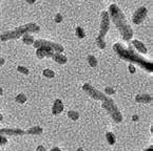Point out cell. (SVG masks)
<instances>
[{"label": "cell", "mask_w": 153, "mask_h": 151, "mask_svg": "<svg viewBox=\"0 0 153 151\" xmlns=\"http://www.w3.org/2000/svg\"><path fill=\"white\" fill-rule=\"evenodd\" d=\"M50 151H61V150L58 148V147H54V148H52Z\"/></svg>", "instance_id": "31"}, {"label": "cell", "mask_w": 153, "mask_h": 151, "mask_svg": "<svg viewBox=\"0 0 153 151\" xmlns=\"http://www.w3.org/2000/svg\"><path fill=\"white\" fill-rule=\"evenodd\" d=\"M68 117H69L71 120L76 121L79 119V113L75 110H70V111H68Z\"/></svg>", "instance_id": "19"}, {"label": "cell", "mask_w": 153, "mask_h": 151, "mask_svg": "<svg viewBox=\"0 0 153 151\" xmlns=\"http://www.w3.org/2000/svg\"><path fill=\"white\" fill-rule=\"evenodd\" d=\"M7 143V139L4 136H0V146L5 145Z\"/></svg>", "instance_id": "24"}, {"label": "cell", "mask_w": 153, "mask_h": 151, "mask_svg": "<svg viewBox=\"0 0 153 151\" xmlns=\"http://www.w3.org/2000/svg\"><path fill=\"white\" fill-rule=\"evenodd\" d=\"M27 99L25 93H19L18 96H16V98H15V101L17 103H19V104H23V103L27 102Z\"/></svg>", "instance_id": "18"}, {"label": "cell", "mask_w": 153, "mask_h": 151, "mask_svg": "<svg viewBox=\"0 0 153 151\" xmlns=\"http://www.w3.org/2000/svg\"><path fill=\"white\" fill-rule=\"evenodd\" d=\"M3 93V89L1 88V87H0V96H1V95H2Z\"/></svg>", "instance_id": "33"}, {"label": "cell", "mask_w": 153, "mask_h": 151, "mask_svg": "<svg viewBox=\"0 0 153 151\" xmlns=\"http://www.w3.org/2000/svg\"><path fill=\"white\" fill-rule=\"evenodd\" d=\"M2 120H3V116H2V114H0V122H1Z\"/></svg>", "instance_id": "34"}, {"label": "cell", "mask_w": 153, "mask_h": 151, "mask_svg": "<svg viewBox=\"0 0 153 151\" xmlns=\"http://www.w3.org/2000/svg\"><path fill=\"white\" fill-rule=\"evenodd\" d=\"M135 101L137 103H145V104H148V103L152 102V96L148 95V93H140L135 97Z\"/></svg>", "instance_id": "11"}, {"label": "cell", "mask_w": 153, "mask_h": 151, "mask_svg": "<svg viewBox=\"0 0 153 151\" xmlns=\"http://www.w3.org/2000/svg\"><path fill=\"white\" fill-rule=\"evenodd\" d=\"M132 45L135 47V49H136L138 53L144 54V55H146V54L148 53V49H147L146 45H145L143 42H140V40H133L132 41Z\"/></svg>", "instance_id": "12"}, {"label": "cell", "mask_w": 153, "mask_h": 151, "mask_svg": "<svg viewBox=\"0 0 153 151\" xmlns=\"http://www.w3.org/2000/svg\"><path fill=\"white\" fill-rule=\"evenodd\" d=\"M77 151H83V150H82V148H78L77 149Z\"/></svg>", "instance_id": "35"}, {"label": "cell", "mask_w": 153, "mask_h": 151, "mask_svg": "<svg viewBox=\"0 0 153 151\" xmlns=\"http://www.w3.org/2000/svg\"><path fill=\"white\" fill-rule=\"evenodd\" d=\"M101 22L100 27H99V33L96 38V44L100 49L106 48V41H105V37H106L107 33L109 32L110 29V17H109L108 12L104 11L101 12Z\"/></svg>", "instance_id": "5"}, {"label": "cell", "mask_w": 153, "mask_h": 151, "mask_svg": "<svg viewBox=\"0 0 153 151\" xmlns=\"http://www.w3.org/2000/svg\"><path fill=\"white\" fill-rule=\"evenodd\" d=\"M88 62H89V65H90L91 67H96L97 64H98V61H97V59L95 58L93 55L88 56Z\"/></svg>", "instance_id": "17"}, {"label": "cell", "mask_w": 153, "mask_h": 151, "mask_svg": "<svg viewBox=\"0 0 153 151\" xmlns=\"http://www.w3.org/2000/svg\"><path fill=\"white\" fill-rule=\"evenodd\" d=\"M4 63H5V60L2 58V57H1V56H0V66H2V65H4Z\"/></svg>", "instance_id": "28"}, {"label": "cell", "mask_w": 153, "mask_h": 151, "mask_svg": "<svg viewBox=\"0 0 153 151\" xmlns=\"http://www.w3.org/2000/svg\"><path fill=\"white\" fill-rule=\"evenodd\" d=\"M82 90L88 95L89 97L93 99V100H97V101H104L105 99L107 98L106 95L104 92H101V91L97 90L95 87H93L91 84L89 83H85L82 85Z\"/></svg>", "instance_id": "7"}, {"label": "cell", "mask_w": 153, "mask_h": 151, "mask_svg": "<svg viewBox=\"0 0 153 151\" xmlns=\"http://www.w3.org/2000/svg\"><path fill=\"white\" fill-rule=\"evenodd\" d=\"M113 51L118 56V58L122 59V60L128 61V62L132 63V64L138 65V66L142 67L145 70H147L148 73H152L153 71L152 62L145 60L142 56H140L137 53H135V51L132 47H127L126 48L120 43H115L113 45Z\"/></svg>", "instance_id": "1"}, {"label": "cell", "mask_w": 153, "mask_h": 151, "mask_svg": "<svg viewBox=\"0 0 153 151\" xmlns=\"http://www.w3.org/2000/svg\"><path fill=\"white\" fill-rule=\"evenodd\" d=\"M104 92L106 93V95H108V96H113V95H115V90L112 87H109V86H107L106 88H105Z\"/></svg>", "instance_id": "23"}, {"label": "cell", "mask_w": 153, "mask_h": 151, "mask_svg": "<svg viewBox=\"0 0 153 151\" xmlns=\"http://www.w3.org/2000/svg\"><path fill=\"white\" fill-rule=\"evenodd\" d=\"M63 111V103L61 100L57 99L54 101V104L52 106V113L54 116H57L59 113H61Z\"/></svg>", "instance_id": "10"}, {"label": "cell", "mask_w": 153, "mask_h": 151, "mask_svg": "<svg viewBox=\"0 0 153 151\" xmlns=\"http://www.w3.org/2000/svg\"><path fill=\"white\" fill-rule=\"evenodd\" d=\"M34 37L31 35L30 33H27V34H25V35L22 36V42L25 43V44H27V45H31V44H33L34 43Z\"/></svg>", "instance_id": "15"}, {"label": "cell", "mask_w": 153, "mask_h": 151, "mask_svg": "<svg viewBox=\"0 0 153 151\" xmlns=\"http://www.w3.org/2000/svg\"><path fill=\"white\" fill-rule=\"evenodd\" d=\"M25 131L20 128H2L0 129V136H25Z\"/></svg>", "instance_id": "9"}, {"label": "cell", "mask_w": 153, "mask_h": 151, "mask_svg": "<svg viewBox=\"0 0 153 151\" xmlns=\"http://www.w3.org/2000/svg\"><path fill=\"white\" fill-rule=\"evenodd\" d=\"M108 14H109L110 19L112 20V22L114 23L116 29H118L120 34L122 35L123 39H124L125 41L131 40L133 37V29H131V26L129 25L124 13H123L122 10L118 7V5L114 4V3L111 4L110 7H109Z\"/></svg>", "instance_id": "2"}, {"label": "cell", "mask_w": 153, "mask_h": 151, "mask_svg": "<svg viewBox=\"0 0 153 151\" xmlns=\"http://www.w3.org/2000/svg\"><path fill=\"white\" fill-rule=\"evenodd\" d=\"M42 75L45 76V78H54L55 77V73L53 70H51L50 68H47L42 71Z\"/></svg>", "instance_id": "20"}, {"label": "cell", "mask_w": 153, "mask_h": 151, "mask_svg": "<svg viewBox=\"0 0 153 151\" xmlns=\"http://www.w3.org/2000/svg\"><path fill=\"white\" fill-rule=\"evenodd\" d=\"M101 107L104 109H106V111L109 113L111 116V118L113 119V121H114L115 123H122L123 122V116L122 113H120V111L118 110V108H117L116 104H115V102L112 100V99L110 98H106L104 101H102V104H101Z\"/></svg>", "instance_id": "6"}, {"label": "cell", "mask_w": 153, "mask_h": 151, "mask_svg": "<svg viewBox=\"0 0 153 151\" xmlns=\"http://www.w3.org/2000/svg\"><path fill=\"white\" fill-rule=\"evenodd\" d=\"M145 151H153V148H152V146H151V147H149V148H147V149H146V150H145Z\"/></svg>", "instance_id": "32"}, {"label": "cell", "mask_w": 153, "mask_h": 151, "mask_svg": "<svg viewBox=\"0 0 153 151\" xmlns=\"http://www.w3.org/2000/svg\"><path fill=\"white\" fill-rule=\"evenodd\" d=\"M61 21H62V15H61V14H57V15L55 16V22L60 23Z\"/></svg>", "instance_id": "25"}, {"label": "cell", "mask_w": 153, "mask_h": 151, "mask_svg": "<svg viewBox=\"0 0 153 151\" xmlns=\"http://www.w3.org/2000/svg\"><path fill=\"white\" fill-rule=\"evenodd\" d=\"M106 139H107V142H108L110 145H114L115 142H116V138H115V136L112 133V132H107Z\"/></svg>", "instance_id": "16"}, {"label": "cell", "mask_w": 153, "mask_h": 151, "mask_svg": "<svg viewBox=\"0 0 153 151\" xmlns=\"http://www.w3.org/2000/svg\"><path fill=\"white\" fill-rule=\"evenodd\" d=\"M76 36L79 38V39H83V38L86 37V34H85V31H83V29L82 27H80V26H78V27H76Z\"/></svg>", "instance_id": "21"}, {"label": "cell", "mask_w": 153, "mask_h": 151, "mask_svg": "<svg viewBox=\"0 0 153 151\" xmlns=\"http://www.w3.org/2000/svg\"><path fill=\"white\" fill-rule=\"evenodd\" d=\"M17 70H18L20 73H23V75H25V76H27L30 73L29 69H27V67H25V66H21V65L17 67Z\"/></svg>", "instance_id": "22"}, {"label": "cell", "mask_w": 153, "mask_h": 151, "mask_svg": "<svg viewBox=\"0 0 153 151\" xmlns=\"http://www.w3.org/2000/svg\"><path fill=\"white\" fill-rule=\"evenodd\" d=\"M33 45H34V47L37 49L36 56L38 59L51 58L54 53L62 54L63 51H65L63 46L59 44V43L53 42V41L42 40V39L35 40Z\"/></svg>", "instance_id": "3"}, {"label": "cell", "mask_w": 153, "mask_h": 151, "mask_svg": "<svg viewBox=\"0 0 153 151\" xmlns=\"http://www.w3.org/2000/svg\"><path fill=\"white\" fill-rule=\"evenodd\" d=\"M132 121H138V116H136V114H134V116L132 117Z\"/></svg>", "instance_id": "29"}, {"label": "cell", "mask_w": 153, "mask_h": 151, "mask_svg": "<svg viewBox=\"0 0 153 151\" xmlns=\"http://www.w3.org/2000/svg\"><path fill=\"white\" fill-rule=\"evenodd\" d=\"M51 58H52L55 62L58 63V64H60V65H63V64H65V63L68 62L67 57H65V56H63L62 54H59V53H54Z\"/></svg>", "instance_id": "13"}, {"label": "cell", "mask_w": 153, "mask_h": 151, "mask_svg": "<svg viewBox=\"0 0 153 151\" xmlns=\"http://www.w3.org/2000/svg\"><path fill=\"white\" fill-rule=\"evenodd\" d=\"M147 15H148V10H147V7H138V9L135 11V13L133 14V16H132L133 23H134L135 25L142 24L143 21L146 19Z\"/></svg>", "instance_id": "8"}, {"label": "cell", "mask_w": 153, "mask_h": 151, "mask_svg": "<svg viewBox=\"0 0 153 151\" xmlns=\"http://www.w3.org/2000/svg\"><path fill=\"white\" fill-rule=\"evenodd\" d=\"M36 151H47V149H45V147L42 146V145H39V146L37 147Z\"/></svg>", "instance_id": "27"}, {"label": "cell", "mask_w": 153, "mask_h": 151, "mask_svg": "<svg viewBox=\"0 0 153 151\" xmlns=\"http://www.w3.org/2000/svg\"><path fill=\"white\" fill-rule=\"evenodd\" d=\"M42 128L39 126H33L31 128L27 129V134H31V136H39V134L42 133Z\"/></svg>", "instance_id": "14"}, {"label": "cell", "mask_w": 153, "mask_h": 151, "mask_svg": "<svg viewBox=\"0 0 153 151\" xmlns=\"http://www.w3.org/2000/svg\"><path fill=\"white\" fill-rule=\"evenodd\" d=\"M39 31H40V27L36 23H27V24L17 27L14 31L5 32V33L1 34L0 35V40L2 41V42H7L9 40L18 39V38L22 37L27 33H38Z\"/></svg>", "instance_id": "4"}, {"label": "cell", "mask_w": 153, "mask_h": 151, "mask_svg": "<svg viewBox=\"0 0 153 151\" xmlns=\"http://www.w3.org/2000/svg\"><path fill=\"white\" fill-rule=\"evenodd\" d=\"M129 71H130L131 73H135V67H134V65L132 64V63H130V65H129Z\"/></svg>", "instance_id": "26"}, {"label": "cell", "mask_w": 153, "mask_h": 151, "mask_svg": "<svg viewBox=\"0 0 153 151\" xmlns=\"http://www.w3.org/2000/svg\"><path fill=\"white\" fill-rule=\"evenodd\" d=\"M25 1H27V2L29 3V4H33V3L35 2L36 0H25Z\"/></svg>", "instance_id": "30"}]
</instances>
